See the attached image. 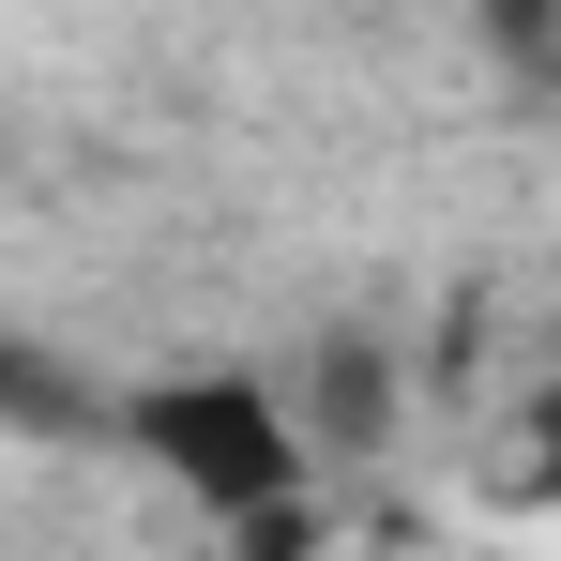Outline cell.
Returning <instances> with one entry per match:
<instances>
[{
	"label": "cell",
	"instance_id": "cell-1",
	"mask_svg": "<svg viewBox=\"0 0 561 561\" xmlns=\"http://www.w3.org/2000/svg\"><path fill=\"white\" fill-rule=\"evenodd\" d=\"M122 440L168 470L197 516H228L259 547L304 516V425H288L259 379H152V394H122Z\"/></svg>",
	"mask_w": 561,
	"mask_h": 561
},
{
	"label": "cell",
	"instance_id": "cell-2",
	"mask_svg": "<svg viewBox=\"0 0 561 561\" xmlns=\"http://www.w3.org/2000/svg\"><path fill=\"white\" fill-rule=\"evenodd\" d=\"M61 410H77V394H61V379H46L15 334H0V425H61Z\"/></svg>",
	"mask_w": 561,
	"mask_h": 561
}]
</instances>
